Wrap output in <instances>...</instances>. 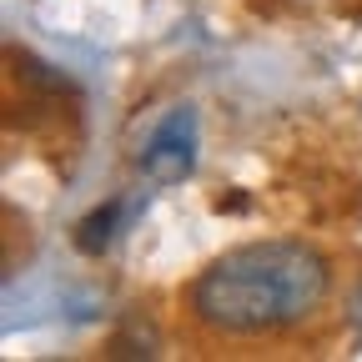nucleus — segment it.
Wrapping results in <instances>:
<instances>
[{
    "label": "nucleus",
    "instance_id": "nucleus-2",
    "mask_svg": "<svg viewBox=\"0 0 362 362\" xmlns=\"http://www.w3.org/2000/svg\"><path fill=\"white\" fill-rule=\"evenodd\" d=\"M141 171L156 187H176L197 171V111L192 106H171L156 121L151 141L141 146Z\"/></svg>",
    "mask_w": 362,
    "mask_h": 362
},
{
    "label": "nucleus",
    "instance_id": "nucleus-1",
    "mask_svg": "<svg viewBox=\"0 0 362 362\" xmlns=\"http://www.w3.org/2000/svg\"><path fill=\"white\" fill-rule=\"evenodd\" d=\"M332 292L322 252L307 242H252L216 257L197 287L192 312L226 337H262L312 317Z\"/></svg>",
    "mask_w": 362,
    "mask_h": 362
},
{
    "label": "nucleus",
    "instance_id": "nucleus-4",
    "mask_svg": "<svg viewBox=\"0 0 362 362\" xmlns=\"http://www.w3.org/2000/svg\"><path fill=\"white\" fill-rule=\"evenodd\" d=\"M216 211H247V197H221Z\"/></svg>",
    "mask_w": 362,
    "mask_h": 362
},
{
    "label": "nucleus",
    "instance_id": "nucleus-3",
    "mask_svg": "<svg viewBox=\"0 0 362 362\" xmlns=\"http://www.w3.org/2000/svg\"><path fill=\"white\" fill-rule=\"evenodd\" d=\"M116 232H121V202H101L90 216L76 221V252L101 257V252L116 242Z\"/></svg>",
    "mask_w": 362,
    "mask_h": 362
},
{
    "label": "nucleus",
    "instance_id": "nucleus-5",
    "mask_svg": "<svg viewBox=\"0 0 362 362\" xmlns=\"http://www.w3.org/2000/svg\"><path fill=\"white\" fill-rule=\"evenodd\" d=\"M352 317H357V327H362V287H357V297H352Z\"/></svg>",
    "mask_w": 362,
    "mask_h": 362
}]
</instances>
